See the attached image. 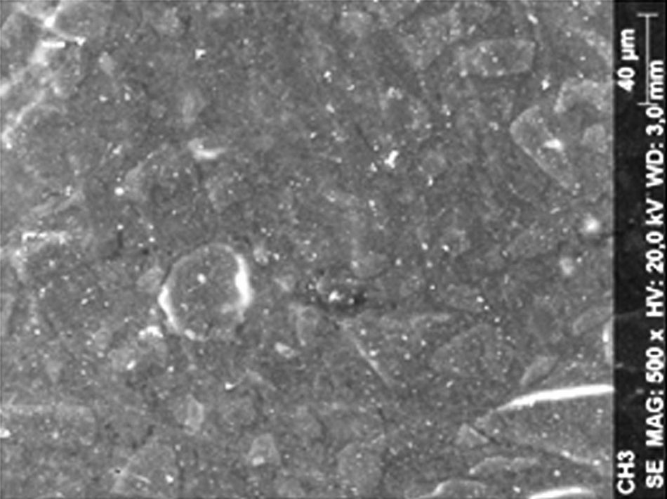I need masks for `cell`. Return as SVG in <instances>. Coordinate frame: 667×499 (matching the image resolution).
Here are the masks:
<instances>
[{
    "label": "cell",
    "instance_id": "cell-1",
    "mask_svg": "<svg viewBox=\"0 0 667 499\" xmlns=\"http://www.w3.org/2000/svg\"><path fill=\"white\" fill-rule=\"evenodd\" d=\"M246 280L239 257L223 246L202 247L171 270L163 302L173 325L197 337L232 328L244 311Z\"/></svg>",
    "mask_w": 667,
    "mask_h": 499
},
{
    "label": "cell",
    "instance_id": "cell-2",
    "mask_svg": "<svg viewBox=\"0 0 667 499\" xmlns=\"http://www.w3.org/2000/svg\"><path fill=\"white\" fill-rule=\"evenodd\" d=\"M526 50L508 39H484L463 49L456 58L460 71L480 78H498L517 71Z\"/></svg>",
    "mask_w": 667,
    "mask_h": 499
},
{
    "label": "cell",
    "instance_id": "cell-3",
    "mask_svg": "<svg viewBox=\"0 0 667 499\" xmlns=\"http://www.w3.org/2000/svg\"><path fill=\"white\" fill-rule=\"evenodd\" d=\"M442 296L448 305L467 312H480L485 306L481 293L467 285L448 286L444 290Z\"/></svg>",
    "mask_w": 667,
    "mask_h": 499
},
{
    "label": "cell",
    "instance_id": "cell-4",
    "mask_svg": "<svg viewBox=\"0 0 667 499\" xmlns=\"http://www.w3.org/2000/svg\"><path fill=\"white\" fill-rule=\"evenodd\" d=\"M257 441L258 443L253 446L251 452H258V455L250 460L252 463L258 465L270 460L274 456L275 452L273 443L270 440L260 439Z\"/></svg>",
    "mask_w": 667,
    "mask_h": 499
},
{
    "label": "cell",
    "instance_id": "cell-5",
    "mask_svg": "<svg viewBox=\"0 0 667 499\" xmlns=\"http://www.w3.org/2000/svg\"><path fill=\"white\" fill-rule=\"evenodd\" d=\"M196 400H190L187 401L184 411V416L185 415V424L190 427H197L198 425H200L202 420L203 418V410L202 406L199 405L198 402H196Z\"/></svg>",
    "mask_w": 667,
    "mask_h": 499
},
{
    "label": "cell",
    "instance_id": "cell-6",
    "mask_svg": "<svg viewBox=\"0 0 667 499\" xmlns=\"http://www.w3.org/2000/svg\"><path fill=\"white\" fill-rule=\"evenodd\" d=\"M111 336L106 330L98 331L95 335V342L98 346L105 348L110 344Z\"/></svg>",
    "mask_w": 667,
    "mask_h": 499
}]
</instances>
